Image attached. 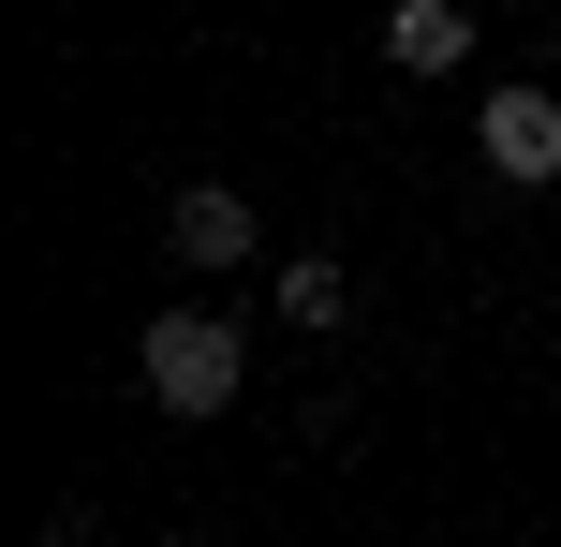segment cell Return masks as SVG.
<instances>
[{"label":"cell","instance_id":"obj_4","mask_svg":"<svg viewBox=\"0 0 561 547\" xmlns=\"http://www.w3.org/2000/svg\"><path fill=\"white\" fill-rule=\"evenodd\" d=\"M385 59H399V75H458V59H473V15H458V0H399Z\"/></svg>","mask_w":561,"mask_h":547},{"label":"cell","instance_id":"obj_3","mask_svg":"<svg viewBox=\"0 0 561 547\" xmlns=\"http://www.w3.org/2000/svg\"><path fill=\"white\" fill-rule=\"evenodd\" d=\"M163 252H178V266H207V282H222V266H252V193H222V178H178V193H163Z\"/></svg>","mask_w":561,"mask_h":547},{"label":"cell","instance_id":"obj_5","mask_svg":"<svg viewBox=\"0 0 561 547\" xmlns=\"http://www.w3.org/2000/svg\"><path fill=\"white\" fill-rule=\"evenodd\" d=\"M266 296H280V326H310V341H325V326H340V311H355V282H340V266H325V252H296V266H280V282H266Z\"/></svg>","mask_w":561,"mask_h":547},{"label":"cell","instance_id":"obj_2","mask_svg":"<svg viewBox=\"0 0 561 547\" xmlns=\"http://www.w3.org/2000/svg\"><path fill=\"white\" fill-rule=\"evenodd\" d=\"M473 148H488V178L547 193V178H561V89H488V104H473Z\"/></svg>","mask_w":561,"mask_h":547},{"label":"cell","instance_id":"obj_1","mask_svg":"<svg viewBox=\"0 0 561 547\" xmlns=\"http://www.w3.org/2000/svg\"><path fill=\"white\" fill-rule=\"evenodd\" d=\"M134 371H148V400H163V414H237L252 355H237V326H222V311H163V326L134 341Z\"/></svg>","mask_w":561,"mask_h":547}]
</instances>
